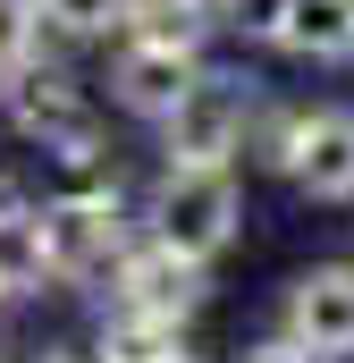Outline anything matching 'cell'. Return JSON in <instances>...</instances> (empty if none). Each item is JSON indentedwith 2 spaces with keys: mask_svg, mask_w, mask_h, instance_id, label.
I'll list each match as a JSON object with an SVG mask.
<instances>
[{
  "mask_svg": "<svg viewBox=\"0 0 354 363\" xmlns=\"http://www.w3.org/2000/svg\"><path fill=\"white\" fill-rule=\"evenodd\" d=\"M236 220H245V203H236V178L228 169H169V178L152 186V237L177 245L185 262L228 254L236 245Z\"/></svg>",
  "mask_w": 354,
  "mask_h": 363,
  "instance_id": "1",
  "label": "cell"
},
{
  "mask_svg": "<svg viewBox=\"0 0 354 363\" xmlns=\"http://www.w3.org/2000/svg\"><path fill=\"white\" fill-rule=\"evenodd\" d=\"M245 127H253L245 93L228 77H194V93L161 118V152H169V169H228L245 152Z\"/></svg>",
  "mask_w": 354,
  "mask_h": 363,
  "instance_id": "2",
  "label": "cell"
},
{
  "mask_svg": "<svg viewBox=\"0 0 354 363\" xmlns=\"http://www.w3.org/2000/svg\"><path fill=\"white\" fill-rule=\"evenodd\" d=\"M42 245H51V279H110V262L127 254L118 186H76L42 203Z\"/></svg>",
  "mask_w": 354,
  "mask_h": 363,
  "instance_id": "3",
  "label": "cell"
},
{
  "mask_svg": "<svg viewBox=\"0 0 354 363\" xmlns=\"http://www.w3.org/2000/svg\"><path fill=\"white\" fill-rule=\"evenodd\" d=\"M8 110H17L25 135H42V152H59V161H93V110L76 101V85H68L59 68H34V51L8 68Z\"/></svg>",
  "mask_w": 354,
  "mask_h": 363,
  "instance_id": "4",
  "label": "cell"
},
{
  "mask_svg": "<svg viewBox=\"0 0 354 363\" xmlns=\"http://www.w3.org/2000/svg\"><path fill=\"white\" fill-rule=\"evenodd\" d=\"M304 355L346 363L354 355V262H312L287 287V321H278Z\"/></svg>",
  "mask_w": 354,
  "mask_h": 363,
  "instance_id": "5",
  "label": "cell"
},
{
  "mask_svg": "<svg viewBox=\"0 0 354 363\" xmlns=\"http://www.w3.org/2000/svg\"><path fill=\"white\" fill-rule=\"evenodd\" d=\"M110 296H118V313H161V321H185L194 304H202V262H185L177 245H127L118 262H110Z\"/></svg>",
  "mask_w": 354,
  "mask_h": 363,
  "instance_id": "6",
  "label": "cell"
},
{
  "mask_svg": "<svg viewBox=\"0 0 354 363\" xmlns=\"http://www.w3.org/2000/svg\"><path fill=\"white\" fill-rule=\"evenodd\" d=\"M287 178L304 186L312 203H354V110H312V118H295Z\"/></svg>",
  "mask_w": 354,
  "mask_h": 363,
  "instance_id": "7",
  "label": "cell"
},
{
  "mask_svg": "<svg viewBox=\"0 0 354 363\" xmlns=\"http://www.w3.org/2000/svg\"><path fill=\"white\" fill-rule=\"evenodd\" d=\"M194 77H202V60H194V43H127L118 51V101L135 110V118H169L177 101L194 93Z\"/></svg>",
  "mask_w": 354,
  "mask_h": 363,
  "instance_id": "8",
  "label": "cell"
},
{
  "mask_svg": "<svg viewBox=\"0 0 354 363\" xmlns=\"http://www.w3.org/2000/svg\"><path fill=\"white\" fill-rule=\"evenodd\" d=\"M278 51H295V60H354V0H287Z\"/></svg>",
  "mask_w": 354,
  "mask_h": 363,
  "instance_id": "9",
  "label": "cell"
},
{
  "mask_svg": "<svg viewBox=\"0 0 354 363\" xmlns=\"http://www.w3.org/2000/svg\"><path fill=\"white\" fill-rule=\"evenodd\" d=\"M51 279V245H42V211L34 203H8L0 211V296H25Z\"/></svg>",
  "mask_w": 354,
  "mask_h": 363,
  "instance_id": "10",
  "label": "cell"
},
{
  "mask_svg": "<svg viewBox=\"0 0 354 363\" xmlns=\"http://www.w3.org/2000/svg\"><path fill=\"white\" fill-rule=\"evenodd\" d=\"M93 355H101V363H194V355H185V330L161 321V313H118V321L101 330Z\"/></svg>",
  "mask_w": 354,
  "mask_h": 363,
  "instance_id": "11",
  "label": "cell"
},
{
  "mask_svg": "<svg viewBox=\"0 0 354 363\" xmlns=\"http://www.w3.org/2000/svg\"><path fill=\"white\" fill-rule=\"evenodd\" d=\"M219 0H127V34L135 43H202Z\"/></svg>",
  "mask_w": 354,
  "mask_h": 363,
  "instance_id": "12",
  "label": "cell"
},
{
  "mask_svg": "<svg viewBox=\"0 0 354 363\" xmlns=\"http://www.w3.org/2000/svg\"><path fill=\"white\" fill-rule=\"evenodd\" d=\"M42 17L59 34H110V26H127V0H42Z\"/></svg>",
  "mask_w": 354,
  "mask_h": 363,
  "instance_id": "13",
  "label": "cell"
},
{
  "mask_svg": "<svg viewBox=\"0 0 354 363\" xmlns=\"http://www.w3.org/2000/svg\"><path fill=\"white\" fill-rule=\"evenodd\" d=\"M42 34V0H0V68H17Z\"/></svg>",
  "mask_w": 354,
  "mask_h": 363,
  "instance_id": "14",
  "label": "cell"
},
{
  "mask_svg": "<svg viewBox=\"0 0 354 363\" xmlns=\"http://www.w3.org/2000/svg\"><path fill=\"white\" fill-rule=\"evenodd\" d=\"M278 17L287 0H219V26H236L245 43H278Z\"/></svg>",
  "mask_w": 354,
  "mask_h": 363,
  "instance_id": "15",
  "label": "cell"
},
{
  "mask_svg": "<svg viewBox=\"0 0 354 363\" xmlns=\"http://www.w3.org/2000/svg\"><path fill=\"white\" fill-rule=\"evenodd\" d=\"M245 363H321V355H304V347H295V338L278 330V338H270V347H253V355H245Z\"/></svg>",
  "mask_w": 354,
  "mask_h": 363,
  "instance_id": "16",
  "label": "cell"
},
{
  "mask_svg": "<svg viewBox=\"0 0 354 363\" xmlns=\"http://www.w3.org/2000/svg\"><path fill=\"white\" fill-rule=\"evenodd\" d=\"M8 203H17V186H8V178H0V211H8Z\"/></svg>",
  "mask_w": 354,
  "mask_h": 363,
  "instance_id": "17",
  "label": "cell"
}]
</instances>
